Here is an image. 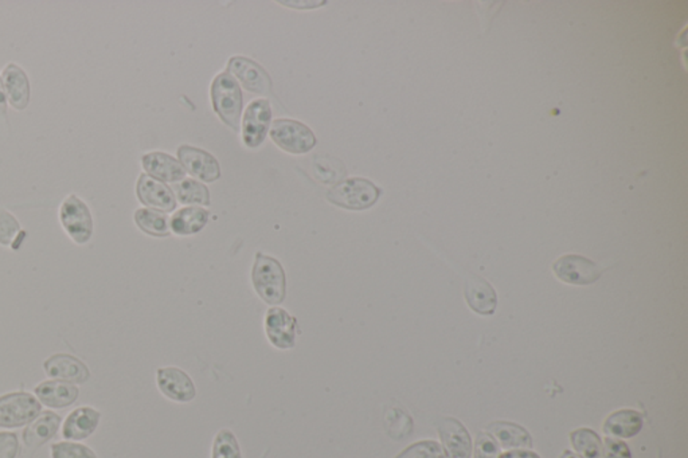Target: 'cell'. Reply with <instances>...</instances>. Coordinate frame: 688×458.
<instances>
[{"instance_id":"cell-1","label":"cell","mask_w":688,"mask_h":458,"mask_svg":"<svg viewBox=\"0 0 688 458\" xmlns=\"http://www.w3.org/2000/svg\"><path fill=\"white\" fill-rule=\"evenodd\" d=\"M252 282L261 300L270 306H279L287 296V277L279 260L257 253L252 269Z\"/></svg>"},{"instance_id":"cell-2","label":"cell","mask_w":688,"mask_h":458,"mask_svg":"<svg viewBox=\"0 0 688 458\" xmlns=\"http://www.w3.org/2000/svg\"><path fill=\"white\" fill-rule=\"evenodd\" d=\"M211 101L219 119L234 131H240L243 97L240 85L232 74H218L211 85Z\"/></svg>"},{"instance_id":"cell-3","label":"cell","mask_w":688,"mask_h":458,"mask_svg":"<svg viewBox=\"0 0 688 458\" xmlns=\"http://www.w3.org/2000/svg\"><path fill=\"white\" fill-rule=\"evenodd\" d=\"M381 188L364 178H350L328 190L327 199L345 210H366L377 203Z\"/></svg>"},{"instance_id":"cell-4","label":"cell","mask_w":688,"mask_h":458,"mask_svg":"<svg viewBox=\"0 0 688 458\" xmlns=\"http://www.w3.org/2000/svg\"><path fill=\"white\" fill-rule=\"evenodd\" d=\"M271 139L282 151L295 153V155L309 152L316 145L314 132L303 123L289 119H279L273 122L271 128Z\"/></svg>"},{"instance_id":"cell-5","label":"cell","mask_w":688,"mask_h":458,"mask_svg":"<svg viewBox=\"0 0 688 458\" xmlns=\"http://www.w3.org/2000/svg\"><path fill=\"white\" fill-rule=\"evenodd\" d=\"M41 403L29 393H11L0 397V427H19L34 421L41 414Z\"/></svg>"},{"instance_id":"cell-6","label":"cell","mask_w":688,"mask_h":458,"mask_svg":"<svg viewBox=\"0 0 688 458\" xmlns=\"http://www.w3.org/2000/svg\"><path fill=\"white\" fill-rule=\"evenodd\" d=\"M62 226L76 243H87L92 237L93 219L89 207L78 197L70 196L60 210Z\"/></svg>"},{"instance_id":"cell-7","label":"cell","mask_w":688,"mask_h":458,"mask_svg":"<svg viewBox=\"0 0 688 458\" xmlns=\"http://www.w3.org/2000/svg\"><path fill=\"white\" fill-rule=\"evenodd\" d=\"M553 270L559 279L572 285L593 284L602 274V269L596 262L577 254H567L556 260Z\"/></svg>"},{"instance_id":"cell-8","label":"cell","mask_w":688,"mask_h":458,"mask_svg":"<svg viewBox=\"0 0 688 458\" xmlns=\"http://www.w3.org/2000/svg\"><path fill=\"white\" fill-rule=\"evenodd\" d=\"M272 122V108L267 98L252 101L243 119V142L249 148H257L267 137Z\"/></svg>"},{"instance_id":"cell-9","label":"cell","mask_w":688,"mask_h":458,"mask_svg":"<svg viewBox=\"0 0 688 458\" xmlns=\"http://www.w3.org/2000/svg\"><path fill=\"white\" fill-rule=\"evenodd\" d=\"M227 73L240 79L248 92L270 96L272 93V79L264 68L245 57H233L227 65Z\"/></svg>"},{"instance_id":"cell-10","label":"cell","mask_w":688,"mask_h":458,"mask_svg":"<svg viewBox=\"0 0 688 458\" xmlns=\"http://www.w3.org/2000/svg\"><path fill=\"white\" fill-rule=\"evenodd\" d=\"M159 390L174 402L188 403L196 398L197 389L188 372L178 367H163L156 377Z\"/></svg>"},{"instance_id":"cell-11","label":"cell","mask_w":688,"mask_h":458,"mask_svg":"<svg viewBox=\"0 0 688 458\" xmlns=\"http://www.w3.org/2000/svg\"><path fill=\"white\" fill-rule=\"evenodd\" d=\"M298 320L285 309L273 307L265 316V332L271 344L279 350H290L296 344Z\"/></svg>"},{"instance_id":"cell-12","label":"cell","mask_w":688,"mask_h":458,"mask_svg":"<svg viewBox=\"0 0 688 458\" xmlns=\"http://www.w3.org/2000/svg\"><path fill=\"white\" fill-rule=\"evenodd\" d=\"M178 158L180 164H183V167L198 179L205 182H216L221 177V167L218 161L206 151L191 147V145H182L178 150Z\"/></svg>"},{"instance_id":"cell-13","label":"cell","mask_w":688,"mask_h":458,"mask_svg":"<svg viewBox=\"0 0 688 458\" xmlns=\"http://www.w3.org/2000/svg\"><path fill=\"white\" fill-rule=\"evenodd\" d=\"M438 432L449 458H471L472 441L464 425L454 418H444Z\"/></svg>"},{"instance_id":"cell-14","label":"cell","mask_w":688,"mask_h":458,"mask_svg":"<svg viewBox=\"0 0 688 458\" xmlns=\"http://www.w3.org/2000/svg\"><path fill=\"white\" fill-rule=\"evenodd\" d=\"M138 197L142 205L156 208V210L170 213V211H174L177 208V199H175L171 188L161 180L150 177V175H140Z\"/></svg>"},{"instance_id":"cell-15","label":"cell","mask_w":688,"mask_h":458,"mask_svg":"<svg viewBox=\"0 0 688 458\" xmlns=\"http://www.w3.org/2000/svg\"><path fill=\"white\" fill-rule=\"evenodd\" d=\"M46 374L53 380H62V382L85 383L89 380V370L78 359L65 353H57L50 356L43 364Z\"/></svg>"},{"instance_id":"cell-16","label":"cell","mask_w":688,"mask_h":458,"mask_svg":"<svg viewBox=\"0 0 688 458\" xmlns=\"http://www.w3.org/2000/svg\"><path fill=\"white\" fill-rule=\"evenodd\" d=\"M464 292L468 306L479 315H492L495 312L498 296L487 279L478 274H470L465 279Z\"/></svg>"},{"instance_id":"cell-17","label":"cell","mask_w":688,"mask_h":458,"mask_svg":"<svg viewBox=\"0 0 688 458\" xmlns=\"http://www.w3.org/2000/svg\"><path fill=\"white\" fill-rule=\"evenodd\" d=\"M142 161L145 172L155 179L161 180V182H180V180L185 179V167L171 155L163 152H151L142 156Z\"/></svg>"},{"instance_id":"cell-18","label":"cell","mask_w":688,"mask_h":458,"mask_svg":"<svg viewBox=\"0 0 688 458\" xmlns=\"http://www.w3.org/2000/svg\"><path fill=\"white\" fill-rule=\"evenodd\" d=\"M100 413L92 408H78L71 411L65 421L62 435L67 440H85L92 435L100 424Z\"/></svg>"},{"instance_id":"cell-19","label":"cell","mask_w":688,"mask_h":458,"mask_svg":"<svg viewBox=\"0 0 688 458\" xmlns=\"http://www.w3.org/2000/svg\"><path fill=\"white\" fill-rule=\"evenodd\" d=\"M38 399L48 408H62L73 405L78 398V389L62 380H48L35 388Z\"/></svg>"},{"instance_id":"cell-20","label":"cell","mask_w":688,"mask_h":458,"mask_svg":"<svg viewBox=\"0 0 688 458\" xmlns=\"http://www.w3.org/2000/svg\"><path fill=\"white\" fill-rule=\"evenodd\" d=\"M3 81L11 105L18 111L26 108L30 100V85L23 69L16 65H8L3 71Z\"/></svg>"},{"instance_id":"cell-21","label":"cell","mask_w":688,"mask_h":458,"mask_svg":"<svg viewBox=\"0 0 688 458\" xmlns=\"http://www.w3.org/2000/svg\"><path fill=\"white\" fill-rule=\"evenodd\" d=\"M61 425V417L54 414L53 411H46L40 418H35L32 424H30L23 432V441L29 448H38L48 443L49 440L56 435Z\"/></svg>"},{"instance_id":"cell-22","label":"cell","mask_w":688,"mask_h":458,"mask_svg":"<svg viewBox=\"0 0 688 458\" xmlns=\"http://www.w3.org/2000/svg\"><path fill=\"white\" fill-rule=\"evenodd\" d=\"M643 427V417L635 410H619L608 417L604 425L607 435L619 438H632Z\"/></svg>"},{"instance_id":"cell-23","label":"cell","mask_w":688,"mask_h":458,"mask_svg":"<svg viewBox=\"0 0 688 458\" xmlns=\"http://www.w3.org/2000/svg\"><path fill=\"white\" fill-rule=\"evenodd\" d=\"M208 211L201 207H185L171 218V230L178 235H193L206 226Z\"/></svg>"},{"instance_id":"cell-24","label":"cell","mask_w":688,"mask_h":458,"mask_svg":"<svg viewBox=\"0 0 688 458\" xmlns=\"http://www.w3.org/2000/svg\"><path fill=\"white\" fill-rule=\"evenodd\" d=\"M488 430L504 448H531L533 441L527 430L511 422H493Z\"/></svg>"},{"instance_id":"cell-25","label":"cell","mask_w":688,"mask_h":458,"mask_svg":"<svg viewBox=\"0 0 688 458\" xmlns=\"http://www.w3.org/2000/svg\"><path fill=\"white\" fill-rule=\"evenodd\" d=\"M135 222L142 232L152 237H167L170 234L169 216L150 208H139L135 213Z\"/></svg>"},{"instance_id":"cell-26","label":"cell","mask_w":688,"mask_h":458,"mask_svg":"<svg viewBox=\"0 0 688 458\" xmlns=\"http://www.w3.org/2000/svg\"><path fill=\"white\" fill-rule=\"evenodd\" d=\"M573 446L583 458H604L601 438L593 430L578 429L570 435Z\"/></svg>"},{"instance_id":"cell-27","label":"cell","mask_w":688,"mask_h":458,"mask_svg":"<svg viewBox=\"0 0 688 458\" xmlns=\"http://www.w3.org/2000/svg\"><path fill=\"white\" fill-rule=\"evenodd\" d=\"M178 199L183 205L210 206V194L206 186L193 179H183L172 186Z\"/></svg>"},{"instance_id":"cell-28","label":"cell","mask_w":688,"mask_h":458,"mask_svg":"<svg viewBox=\"0 0 688 458\" xmlns=\"http://www.w3.org/2000/svg\"><path fill=\"white\" fill-rule=\"evenodd\" d=\"M211 458H243L240 444L232 430L222 429L216 433Z\"/></svg>"},{"instance_id":"cell-29","label":"cell","mask_w":688,"mask_h":458,"mask_svg":"<svg viewBox=\"0 0 688 458\" xmlns=\"http://www.w3.org/2000/svg\"><path fill=\"white\" fill-rule=\"evenodd\" d=\"M396 458H446L444 449L435 441H421L405 449Z\"/></svg>"},{"instance_id":"cell-30","label":"cell","mask_w":688,"mask_h":458,"mask_svg":"<svg viewBox=\"0 0 688 458\" xmlns=\"http://www.w3.org/2000/svg\"><path fill=\"white\" fill-rule=\"evenodd\" d=\"M51 458H97L87 446L76 443H59L51 446Z\"/></svg>"},{"instance_id":"cell-31","label":"cell","mask_w":688,"mask_h":458,"mask_svg":"<svg viewBox=\"0 0 688 458\" xmlns=\"http://www.w3.org/2000/svg\"><path fill=\"white\" fill-rule=\"evenodd\" d=\"M21 232L18 221L5 210H0V243L11 245Z\"/></svg>"},{"instance_id":"cell-32","label":"cell","mask_w":688,"mask_h":458,"mask_svg":"<svg viewBox=\"0 0 688 458\" xmlns=\"http://www.w3.org/2000/svg\"><path fill=\"white\" fill-rule=\"evenodd\" d=\"M496 441L488 433H481L476 440L475 458H498Z\"/></svg>"},{"instance_id":"cell-33","label":"cell","mask_w":688,"mask_h":458,"mask_svg":"<svg viewBox=\"0 0 688 458\" xmlns=\"http://www.w3.org/2000/svg\"><path fill=\"white\" fill-rule=\"evenodd\" d=\"M19 441L14 433H0V458H15L18 453Z\"/></svg>"},{"instance_id":"cell-34","label":"cell","mask_w":688,"mask_h":458,"mask_svg":"<svg viewBox=\"0 0 688 458\" xmlns=\"http://www.w3.org/2000/svg\"><path fill=\"white\" fill-rule=\"evenodd\" d=\"M604 458H632L629 448L622 441L607 438L605 440Z\"/></svg>"},{"instance_id":"cell-35","label":"cell","mask_w":688,"mask_h":458,"mask_svg":"<svg viewBox=\"0 0 688 458\" xmlns=\"http://www.w3.org/2000/svg\"><path fill=\"white\" fill-rule=\"evenodd\" d=\"M499 458H541L538 454L530 451H512L507 452V453L501 454Z\"/></svg>"},{"instance_id":"cell-36","label":"cell","mask_w":688,"mask_h":458,"mask_svg":"<svg viewBox=\"0 0 688 458\" xmlns=\"http://www.w3.org/2000/svg\"><path fill=\"white\" fill-rule=\"evenodd\" d=\"M281 5H295L293 8H300V5H307V8H315L316 5H326V2H281Z\"/></svg>"},{"instance_id":"cell-37","label":"cell","mask_w":688,"mask_h":458,"mask_svg":"<svg viewBox=\"0 0 688 458\" xmlns=\"http://www.w3.org/2000/svg\"><path fill=\"white\" fill-rule=\"evenodd\" d=\"M5 114V96L3 90L2 79H0V119Z\"/></svg>"},{"instance_id":"cell-38","label":"cell","mask_w":688,"mask_h":458,"mask_svg":"<svg viewBox=\"0 0 688 458\" xmlns=\"http://www.w3.org/2000/svg\"><path fill=\"white\" fill-rule=\"evenodd\" d=\"M561 458H580V457L575 456V454L572 453V452H564V456H562Z\"/></svg>"}]
</instances>
